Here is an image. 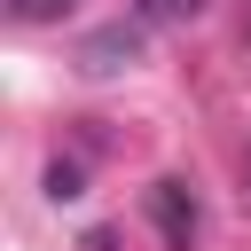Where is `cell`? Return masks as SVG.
<instances>
[{
  "label": "cell",
  "mask_w": 251,
  "mask_h": 251,
  "mask_svg": "<svg viewBox=\"0 0 251 251\" xmlns=\"http://www.w3.org/2000/svg\"><path fill=\"white\" fill-rule=\"evenodd\" d=\"M141 212H149V227L165 235V251H196V235H204V204H196V188H188L180 173H157V180L141 188Z\"/></svg>",
  "instance_id": "1"
},
{
  "label": "cell",
  "mask_w": 251,
  "mask_h": 251,
  "mask_svg": "<svg viewBox=\"0 0 251 251\" xmlns=\"http://www.w3.org/2000/svg\"><path fill=\"white\" fill-rule=\"evenodd\" d=\"M133 63H141V31L133 24H110V31H94L78 47V71L86 78H110V71H133Z\"/></svg>",
  "instance_id": "2"
},
{
  "label": "cell",
  "mask_w": 251,
  "mask_h": 251,
  "mask_svg": "<svg viewBox=\"0 0 251 251\" xmlns=\"http://www.w3.org/2000/svg\"><path fill=\"white\" fill-rule=\"evenodd\" d=\"M212 0H141V24H196Z\"/></svg>",
  "instance_id": "3"
},
{
  "label": "cell",
  "mask_w": 251,
  "mask_h": 251,
  "mask_svg": "<svg viewBox=\"0 0 251 251\" xmlns=\"http://www.w3.org/2000/svg\"><path fill=\"white\" fill-rule=\"evenodd\" d=\"M47 196H55V204H71V196H86V173H78L71 157H55V165H47Z\"/></svg>",
  "instance_id": "4"
},
{
  "label": "cell",
  "mask_w": 251,
  "mask_h": 251,
  "mask_svg": "<svg viewBox=\"0 0 251 251\" xmlns=\"http://www.w3.org/2000/svg\"><path fill=\"white\" fill-rule=\"evenodd\" d=\"M71 8H78V0H8V16H16V24H63Z\"/></svg>",
  "instance_id": "5"
},
{
  "label": "cell",
  "mask_w": 251,
  "mask_h": 251,
  "mask_svg": "<svg viewBox=\"0 0 251 251\" xmlns=\"http://www.w3.org/2000/svg\"><path fill=\"white\" fill-rule=\"evenodd\" d=\"M78 251H118V227H86V235H78Z\"/></svg>",
  "instance_id": "6"
}]
</instances>
